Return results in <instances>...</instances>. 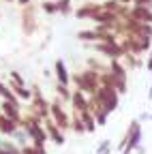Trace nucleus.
<instances>
[{
    "instance_id": "f257e3e1",
    "label": "nucleus",
    "mask_w": 152,
    "mask_h": 154,
    "mask_svg": "<svg viewBox=\"0 0 152 154\" xmlns=\"http://www.w3.org/2000/svg\"><path fill=\"white\" fill-rule=\"evenodd\" d=\"M137 146H141V124L137 120H133L126 135H124V139H122V143H120V152L131 154L133 150H137Z\"/></svg>"
},
{
    "instance_id": "f03ea898",
    "label": "nucleus",
    "mask_w": 152,
    "mask_h": 154,
    "mask_svg": "<svg viewBox=\"0 0 152 154\" xmlns=\"http://www.w3.org/2000/svg\"><path fill=\"white\" fill-rule=\"evenodd\" d=\"M49 116H51V122H54L56 126H58L60 131L71 128V118L67 116V111L60 107V103H58V101L49 105Z\"/></svg>"
},
{
    "instance_id": "7ed1b4c3",
    "label": "nucleus",
    "mask_w": 152,
    "mask_h": 154,
    "mask_svg": "<svg viewBox=\"0 0 152 154\" xmlns=\"http://www.w3.org/2000/svg\"><path fill=\"white\" fill-rule=\"evenodd\" d=\"M129 19H135L139 24H152V11L150 7H133L129 11Z\"/></svg>"
},
{
    "instance_id": "20e7f679",
    "label": "nucleus",
    "mask_w": 152,
    "mask_h": 154,
    "mask_svg": "<svg viewBox=\"0 0 152 154\" xmlns=\"http://www.w3.org/2000/svg\"><path fill=\"white\" fill-rule=\"evenodd\" d=\"M97 49L99 51H103V54H107L109 58H113V60H116V58H120L124 51H122V47L116 43V41H101L99 45H97Z\"/></svg>"
},
{
    "instance_id": "39448f33",
    "label": "nucleus",
    "mask_w": 152,
    "mask_h": 154,
    "mask_svg": "<svg viewBox=\"0 0 152 154\" xmlns=\"http://www.w3.org/2000/svg\"><path fill=\"white\" fill-rule=\"evenodd\" d=\"M45 133H47V137H51V141H54L56 146H64V135H62V131H60L58 126H56V124L51 122V118H47Z\"/></svg>"
},
{
    "instance_id": "423d86ee",
    "label": "nucleus",
    "mask_w": 152,
    "mask_h": 154,
    "mask_svg": "<svg viewBox=\"0 0 152 154\" xmlns=\"http://www.w3.org/2000/svg\"><path fill=\"white\" fill-rule=\"evenodd\" d=\"M2 116H7V118H9V120H13L15 124H22V113H20V107L13 105V103L2 101Z\"/></svg>"
},
{
    "instance_id": "0eeeda50",
    "label": "nucleus",
    "mask_w": 152,
    "mask_h": 154,
    "mask_svg": "<svg viewBox=\"0 0 152 154\" xmlns=\"http://www.w3.org/2000/svg\"><path fill=\"white\" fill-rule=\"evenodd\" d=\"M54 71H56V77H58V86H69V73H67V64H64V60L62 58H58L56 60V64H54Z\"/></svg>"
},
{
    "instance_id": "6e6552de",
    "label": "nucleus",
    "mask_w": 152,
    "mask_h": 154,
    "mask_svg": "<svg viewBox=\"0 0 152 154\" xmlns=\"http://www.w3.org/2000/svg\"><path fill=\"white\" fill-rule=\"evenodd\" d=\"M71 101H73V105H75V113H77V111H88V101H86V94H84V92L75 90V92L71 94Z\"/></svg>"
},
{
    "instance_id": "1a4fd4ad",
    "label": "nucleus",
    "mask_w": 152,
    "mask_h": 154,
    "mask_svg": "<svg viewBox=\"0 0 152 154\" xmlns=\"http://www.w3.org/2000/svg\"><path fill=\"white\" fill-rule=\"evenodd\" d=\"M17 128H20V126H17L13 120H9L7 116L0 113V133H5V135H9V137H11V135H13Z\"/></svg>"
},
{
    "instance_id": "9d476101",
    "label": "nucleus",
    "mask_w": 152,
    "mask_h": 154,
    "mask_svg": "<svg viewBox=\"0 0 152 154\" xmlns=\"http://www.w3.org/2000/svg\"><path fill=\"white\" fill-rule=\"evenodd\" d=\"M77 116H79L82 122H84L86 133H94V131H97V122H94V118H92V113H90V111H79Z\"/></svg>"
},
{
    "instance_id": "9b49d317",
    "label": "nucleus",
    "mask_w": 152,
    "mask_h": 154,
    "mask_svg": "<svg viewBox=\"0 0 152 154\" xmlns=\"http://www.w3.org/2000/svg\"><path fill=\"white\" fill-rule=\"evenodd\" d=\"M0 96H2V99H5L7 103H13V105H17V107H20V103H17L15 94L11 92V88H9V86H5L2 82H0Z\"/></svg>"
},
{
    "instance_id": "f8f14e48",
    "label": "nucleus",
    "mask_w": 152,
    "mask_h": 154,
    "mask_svg": "<svg viewBox=\"0 0 152 154\" xmlns=\"http://www.w3.org/2000/svg\"><path fill=\"white\" fill-rule=\"evenodd\" d=\"M97 11H99V5H84L82 9H77V17L86 19V17H92Z\"/></svg>"
},
{
    "instance_id": "ddd939ff",
    "label": "nucleus",
    "mask_w": 152,
    "mask_h": 154,
    "mask_svg": "<svg viewBox=\"0 0 152 154\" xmlns=\"http://www.w3.org/2000/svg\"><path fill=\"white\" fill-rule=\"evenodd\" d=\"M11 137H13V139L17 141V146H22V148H24V146H26V139H28V135H26V131H24V128L20 126V128H17V131H15V133L11 135Z\"/></svg>"
},
{
    "instance_id": "4468645a",
    "label": "nucleus",
    "mask_w": 152,
    "mask_h": 154,
    "mask_svg": "<svg viewBox=\"0 0 152 154\" xmlns=\"http://www.w3.org/2000/svg\"><path fill=\"white\" fill-rule=\"evenodd\" d=\"M71 128H73L75 133H77V135H82V133H86V128H84V122H82V118H79V116H77V113H75V118L71 120Z\"/></svg>"
},
{
    "instance_id": "2eb2a0df",
    "label": "nucleus",
    "mask_w": 152,
    "mask_h": 154,
    "mask_svg": "<svg viewBox=\"0 0 152 154\" xmlns=\"http://www.w3.org/2000/svg\"><path fill=\"white\" fill-rule=\"evenodd\" d=\"M56 9L62 15H69L71 13V0H56Z\"/></svg>"
},
{
    "instance_id": "dca6fc26",
    "label": "nucleus",
    "mask_w": 152,
    "mask_h": 154,
    "mask_svg": "<svg viewBox=\"0 0 152 154\" xmlns=\"http://www.w3.org/2000/svg\"><path fill=\"white\" fill-rule=\"evenodd\" d=\"M0 148H2L7 154H22V150L17 148L15 143H11V141H0Z\"/></svg>"
},
{
    "instance_id": "f3484780",
    "label": "nucleus",
    "mask_w": 152,
    "mask_h": 154,
    "mask_svg": "<svg viewBox=\"0 0 152 154\" xmlns=\"http://www.w3.org/2000/svg\"><path fill=\"white\" fill-rule=\"evenodd\" d=\"M107 152H111V141L109 139H103L97 148H94V154H107Z\"/></svg>"
},
{
    "instance_id": "a211bd4d",
    "label": "nucleus",
    "mask_w": 152,
    "mask_h": 154,
    "mask_svg": "<svg viewBox=\"0 0 152 154\" xmlns=\"http://www.w3.org/2000/svg\"><path fill=\"white\" fill-rule=\"evenodd\" d=\"M41 7H43V11H45V13H49V15L58 13V9H56V2H51V0H45Z\"/></svg>"
},
{
    "instance_id": "6ab92c4d",
    "label": "nucleus",
    "mask_w": 152,
    "mask_h": 154,
    "mask_svg": "<svg viewBox=\"0 0 152 154\" xmlns=\"http://www.w3.org/2000/svg\"><path fill=\"white\" fill-rule=\"evenodd\" d=\"M58 94L62 96L64 101H71V92H69V88H67V86H58Z\"/></svg>"
},
{
    "instance_id": "aec40b11",
    "label": "nucleus",
    "mask_w": 152,
    "mask_h": 154,
    "mask_svg": "<svg viewBox=\"0 0 152 154\" xmlns=\"http://www.w3.org/2000/svg\"><path fill=\"white\" fill-rule=\"evenodd\" d=\"M146 120H152V118H150V113H148V111H144V113H139V118H137V122L141 124V122H146Z\"/></svg>"
},
{
    "instance_id": "412c9836",
    "label": "nucleus",
    "mask_w": 152,
    "mask_h": 154,
    "mask_svg": "<svg viewBox=\"0 0 152 154\" xmlns=\"http://www.w3.org/2000/svg\"><path fill=\"white\" fill-rule=\"evenodd\" d=\"M146 69L152 71V49H150V58H148V62H146Z\"/></svg>"
},
{
    "instance_id": "4be33fe9",
    "label": "nucleus",
    "mask_w": 152,
    "mask_h": 154,
    "mask_svg": "<svg viewBox=\"0 0 152 154\" xmlns=\"http://www.w3.org/2000/svg\"><path fill=\"white\" fill-rule=\"evenodd\" d=\"M137 154H146V148L144 146H137Z\"/></svg>"
},
{
    "instance_id": "5701e85b",
    "label": "nucleus",
    "mask_w": 152,
    "mask_h": 154,
    "mask_svg": "<svg viewBox=\"0 0 152 154\" xmlns=\"http://www.w3.org/2000/svg\"><path fill=\"white\" fill-rule=\"evenodd\" d=\"M17 2H20V5H28V2H30V0H17Z\"/></svg>"
},
{
    "instance_id": "b1692460",
    "label": "nucleus",
    "mask_w": 152,
    "mask_h": 154,
    "mask_svg": "<svg viewBox=\"0 0 152 154\" xmlns=\"http://www.w3.org/2000/svg\"><path fill=\"white\" fill-rule=\"evenodd\" d=\"M148 101H152V88H150V92H148Z\"/></svg>"
},
{
    "instance_id": "393cba45",
    "label": "nucleus",
    "mask_w": 152,
    "mask_h": 154,
    "mask_svg": "<svg viewBox=\"0 0 152 154\" xmlns=\"http://www.w3.org/2000/svg\"><path fill=\"white\" fill-rule=\"evenodd\" d=\"M0 154H7V152H5V150H2V148H0Z\"/></svg>"
},
{
    "instance_id": "a878e982",
    "label": "nucleus",
    "mask_w": 152,
    "mask_h": 154,
    "mask_svg": "<svg viewBox=\"0 0 152 154\" xmlns=\"http://www.w3.org/2000/svg\"><path fill=\"white\" fill-rule=\"evenodd\" d=\"M107 154H111V152H107Z\"/></svg>"
}]
</instances>
